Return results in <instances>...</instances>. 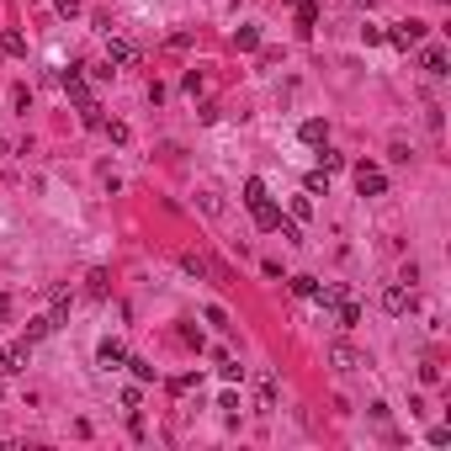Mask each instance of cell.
<instances>
[{
  "instance_id": "1",
  "label": "cell",
  "mask_w": 451,
  "mask_h": 451,
  "mask_svg": "<svg viewBox=\"0 0 451 451\" xmlns=\"http://www.w3.org/2000/svg\"><path fill=\"white\" fill-rule=\"evenodd\" d=\"M382 37H388L393 48H404V53H409V48H419V43H425V22H414V16H409V22H393Z\"/></svg>"
},
{
  "instance_id": "2",
  "label": "cell",
  "mask_w": 451,
  "mask_h": 451,
  "mask_svg": "<svg viewBox=\"0 0 451 451\" xmlns=\"http://www.w3.org/2000/svg\"><path fill=\"white\" fill-rule=\"evenodd\" d=\"M409 308H414V297H409V287H404V282H393L388 292H382V313H393V319H404Z\"/></svg>"
},
{
  "instance_id": "3",
  "label": "cell",
  "mask_w": 451,
  "mask_h": 451,
  "mask_svg": "<svg viewBox=\"0 0 451 451\" xmlns=\"http://www.w3.org/2000/svg\"><path fill=\"white\" fill-rule=\"evenodd\" d=\"M356 191L361 197H382V191H388V176H382L377 165H356Z\"/></svg>"
},
{
  "instance_id": "4",
  "label": "cell",
  "mask_w": 451,
  "mask_h": 451,
  "mask_svg": "<svg viewBox=\"0 0 451 451\" xmlns=\"http://www.w3.org/2000/svg\"><path fill=\"white\" fill-rule=\"evenodd\" d=\"M249 213H255V228H261V234H276V223H282V207H276L271 197H266V202H255Z\"/></svg>"
},
{
  "instance_id": "5",
  "label": "cell",
  "mask_w": 451,
  "mask_h": 451,
  "mask_svg": "<svg viewBox=\"0 0 451 451\" xmlns=\"http://www.w3.org/2000/svg\"><path fill=\"white\" fill-rule=\"evenodd\" d=\"M107 64H138V43H128V37H107Z\"/></svg>"
},
{
  "instance_id": "6",
  "label": "cell",
  "mask_w": 451,
  "mask_h": 451,
  "mask_svg": "<svg viewBox=\"0 0 451 451\" xmlns=\"http://www.w3.org/2000/svg\"><path fill=\"white\" fill-rule=\"evenodd\" d=\"M27 367V340L22 345H0V377H11V372Z\"/></svg>"
},
{
  "instance_id": "7",
  "label": "cell",
  "mask_w": 451,
  "mask_h": 451,
  "mask_svg": "<svg viewBox=\"0 0 451 451\" xmlns=\"http://www.w3.org/2000/svg\"><path fill=\"white\" fill-rule=\"evenodd\" d=\"M96 361L107 372H117V367H128V351H122V340H101V351H96Z\"/></svg>"
},
{
  "instance_id": "8",
  "label": "cell",
  "mask_w": 451,
  "mask_h": 451,
  "mask_svg": "<svg viewBox=\"0 0 451 451\" xmlns=\"http://www.w3.org/2000/svg\"><path fill=\"white\" fill-rule=\"evenodd\" d=\"M64 91H70V101H74V107H91V85L80 80V70H70V74H64Z\"/></svg>"
},
{
  "instance_id": "9",
  "label": "cell",
  "mask_w": 451,
  "mask_h": 451,
  "mask_svg": "<svg viewBox=\"0 0 451 451\" xmlns=\"http://www.w3.org/2000/svg\"><path fill=\"white\" fill-rule=\"evenodd\" d=\"M329 367H334V372H356V367H361V356L351 351V345H334V351H329Z\"/></svg>"
},
{
  "instance_id": "10",
  "label": "cell",
  "mask_w": 451,
  "mask_h": 451,
  "mask_svg": "<svg viewBox=\"0 0 451 451\" xmlns=\"http://www.w3.org/2000/svg\"><path fill=\"white\" fill-rule=\"evenodd\" d=\"M419 64H425V74H436V80H440V74H446V48L430 43L425 53H419Z\"/></svg>"
},
{
  "instance_id": "11",
  "label": "cell",
  "mask_w": 451,
  "mask_h": 451,
  "mask_svg": "<svg viewBox=\"0 0 451 451\" xmlns=\"http://www.w3.org/2000/svg\"><path fill=\"white\" fill-rule=\"evenodd\" d=\"M0 53H11V59H27V37H22V32H0Z\"/></svg>"
},
{
  "instance_id": "12",
  "label": "cell",
  "mask_w": 451,
  "mask_h": 451,
  "mask_svg": "<svg viewBox=\"0 0 451 451\" xmlns=\"http://www.w3.org/2000/svg\"><path fill=\"white\" fill-rule=\"evenodd\" d=\"M234 48L239 53H255V48H261V32H255V27H234Z\"/></svg>"
},
{
  "instance_id": "13",
  "label": "cell",
  "mask_w": 451,
  "mask_h": 451,
  "mask_svg": "<svg viewBox=\"0 0 451 451\" xmlns=\"http://www.w3.org/2000/svg\"><path fill=\"white\" fill-rule=\"evenodd\" d=\"M313 22H319V0H297V27L313 32Z\"/></svg>"
},
{
  "instance_id": "14",
  "label": "cell",
  "mask_w": 451,
  "mask_h": 451,
  "mask_svg": "<svg viewBox=\"0 0 451 451\" xmlns=\"http://www.w3.org/2000/svg\"><path fill=\"white\" fill-rule=\"evenodd\" d=\"M297 133H303V143H324V138H329V128H324L319 117H308V122H303Z\"/></svg>"
},
{
  "instance_id": "15",
  "label": "cell",
  "mask_w": 451,
  "mask_h": 451,
  "mask_svg": "<svg viewBox=\"0 0 451 451\" xmlns=\"http://www.w3.org/2000/svg\"><path fill=\"white\" fill-rule=\"evenodd\" d=\"M266 197H271V191H266V181H244V197H239V202L255 207V202H266Z\"/></svg>"
},
{
  "instance_id": "16",
  "label": "cell",
  "mask_w": 451,
  "mask_h": 451,
  "mask_svg": "<svg viewBox=\"0 0 451 451\" xmlns=\"http://www.w3.org/2000/svg\"><path fill=\"white\" fill-rule=\"evenodd\" d=\"M53 324H59V319H53V313H43V319H32V324H27V345H32V340H43V334L53 329Z\"/></svg>"
},
{
  "instance_id": "17",
  "label": "cell",
  "mask_w": 451,
  "mask_h": 451,
  "mask_svg": "<svg viewBox=\"0 0 451 451\" xmlns=\"http://www.w3.org/2000/svg\"><path fill=\"white\" fill-rule=\"evenodd\" d=\"M181 271H191V276H213V266H207L202 255H181Z\"/></svg>"
},
{
  "instance_id": "18",
  "label": "cell",
  "mask_w": 451,
  "mask_h": 451,
  "mask_svg": "<svg viewBox=\"0 0 451 451\" xmlns=\"http://www.w3.org/2000/svg\"><path fill=\"white\" fill-rule=\"evenodd\" d=\"M308 218H313V202L308 197H292V223H308Z\"/></svg>"
},
{
  "instance_id": "19",
  "label": "cell",
  "mask_w": 451,
  "mask_h": 451,
  "mask_svg": "<svg viewBox=\"0 0 451 451\" xmlns=\"http://www.w3.org/2000/svg\"><path fill=\"white\" fill-rule=\"evenodd\" d=\"M128 367H133V377H138V382H155V367H149L143 356H128Z\"/></svg>"
},
{
  "instance_id": "20",
  "label": "cell",
  "mask_w": 451,
  "mask_h": 451,
  "mask_svg": "<svg viewBox=\"0 0 451 451\" xmlns=\"http://www.w3.org/2000/svg\"><path fill=\"white\" fill-rule=\"evenodd\" d=\"M101 133H107L112 143H128V122H101Z\"/></svg>"
},
{
  "instance_id": "21",
  "label": "cell",
  "mask_w": 451,
  "mask_h": 451,
  "mask_svg": "<svg viewBox=\"0 0 451 451\" xmlns=\"http://www.w3.org/2000/svg\"><path fill=\"white\" fill-rule=\"evenodd\" d=\"M292 292L297 297H313V292H319V282H313V276H292Z\"/></svg>"
},
{
  "instance_id": "22",
  "label": "cell",
  "mask_w": 451,
  "mask_h": 451,
  "mask_svg": "<svg viewBox=\"0 0 451 451\" xmlns=\"http://www.w3.org/2000/svg\"><path fill=\"white\" fill-rule=\"evenodd\" d=\"M276 234H282V239H287V244H297V239H303V228H297V223H292V218H282V223H276Z\"/></svg>"
},
{
  "instance_id": "23",
  "label": "cell",
  "mask_w": 451,
  "mask_h": 451,
  "mask_svg": "<svg viewBox=\"0 0 451 451\" xmlns=\"http://www.w3.org/2000/svg\"><path fill=\"white\" fill-rule=\"evenodd\" d=\"M80 122H85V128H101V122H107V117H101V107H96V101H91V107H80Z\"/></svg>"
},
{
  "instance_id": "24",
  "label": "cell",
  "mask_w": 451,
  "mask_h": 451,
  "mask_svg": "<svg viewBox=\"0 0 451 451\" xmlns=\"http://www.w3.org/2000/svg\"><path fill=\"white\" fill-rule=\"evenodd\" d=\"M340 165H345V159L334 155V149H324V155H319V170H324V176H334V170H340Z\"/></svg>"
},
{
  "instance_id": "25",
  "label": "cell",
  "mask_w": 451,
  "mask_h": 451,
  "mask_svg": "<svg viewBox=\"0 0 451 451\" xmlns=\"http://www.w3.org/2000/svg\"><path fill=\"white\" fill-rule=\"evenodd\" d=\"M202 319H207V324H218V329H228V313L218 308V303H207V308H202Z\"/></svg>"
},
{
  "instance_id": "26",
  "label": "cell",
  "mask_w": 451,
  "mask_h": 451,
  "mask_svg": "<svg viewBox=\"0 0 451 451\" xmlns=\"http://www.w3.org/2000/svg\"><path fill=\"white\" fill-rule=\"evenodd\" d=\"M218 372H223V377H228V382H239V377H244V367H239V361H234V356H223V361H218Z\"/></svg>"
},
{
  "instance_id": "27",
  "label": "cell",
  "mask_w": 451,
  "mask_h": 451,
  "mask_svg": "<svg viewBox=\"0 0 451 451\" xmlns=\"http://www.w3.org/2000/svg\"><path fill=\"white\" fill-rule=\"evenodd\" d=\"M271 404H276V382L261 377V409H271Z\"/></svg>"
},
{
  "instance_id": "28",
  "label": "cell",
  "mask_w": 451,
  "mask_h": 451,
  "mask_svg": "<svg viewBox=\"0 0 451 451\" xmlns=\"http://www.w3.org/2000/svg\"><path fill=\"white\" fill-rule=\"evenodd\" d=\"M53 6H59V16H80L85 11V0H53Z\"/></svg>"
},
{
  "instance_id": "29",
  "label": "cell",
  "mask_w": 451,
  "mask_h": 451,
  "mask_svg": "<svg viewBox=\"0 0 451 451\" xmlns=\"http://www.w3.org/2000/svg\"><path fill=\"white\" fill-rule=\"evenodd\" d=\"M91 297H107V271H91Z\"/></svg>"
},
{
  "instance_id": "30",
  "label": "cell",
  "mask_w": 451,
  "mask_h": 451,
  "mask_svg": "<svg viewBox=\"0 0 451 451\" xmlns=\"http://www.w3.org/2000/svg\"><path fill=\"white\" fill-rule=\"evenodd\" d=\"M313 191H329V176H324V170H313V176H308V197H313Z\"/></svg>"
},
{
  "instance_id": "31",
  "label": "cell",
  "mask_w": 451,
  "mask_h": 451,
  "mask_svg": "<svg viewBox=\"0 0 451 451\" xmlns=\"http://www.w3.org/2000/svg\"><path fill=\"white\" fill-rule=\"evenodd\" d=\"M6 313H11V303H6V297H0V319H6Z\"/></svg>"
},
{
  "instance_id": "32",
  "label": "cell",
  "mask_w": 451,
  "mask_h": 451,
  "mask_svg": "<svg viewBox=\"0 0 451 451\" xmlns=\"http://www.w3.org/2000/svg\"><path fill=\"white\" fill-rule=\"evenodd\" d=\"M356 6H367V11H372V0H356Z\"/></svg>"
},
{
  "instance_id": "33",
  "label": "cell",
  "mask_w": 451,
  "mask_h": 451,
  "mask_svg": "<svg viewBox=\"0 0 451 451\" xmlns=\"http://www.w3.org/2000/svg\"><path fill=\"white\" fill-rule=\"evenodd\" d=\"M440 6H451V0H440Z\"/></svg>"
}]
</instances>
